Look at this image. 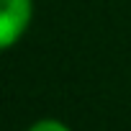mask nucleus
Instances as JSON below:
<instances>
[{
    "instance_id": "f257e3e1",
    "label": "nucleus",
    "mask_w": 131,
    "mask_h": 131,
    "mask_svg": "<svg viewBox=\"0 0 131 131\" xmlns=\"http://www.w3.org/2000/svg\"><path fill=\"white\" fill-rule=\"evenodd\" d=\"M34 23V0H0V54L21 44Z\"/></svg>"
},
{
    "instance_id": "f03ea898",
    "label": "nucleus",
    "mask_w": 131,
    "mask_h": 131,
    "mask_svg": "<svg viewBox=\"0 0 131 131\" xmlns=\"http://www.w3.org/2000/svg\"><path fill=\"white\" fill-rule=\"evenodd\" d=\"M26 131H75V128H72L70 123L54 118V116H44V118H36Z\"/></svg>"
}]
</instances>
